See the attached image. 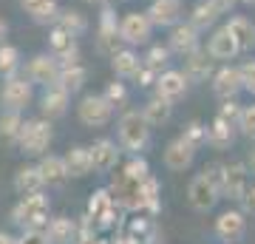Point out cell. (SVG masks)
Masks as SVG:
<instances>
[{"mask_svg":"<svg viewBox=\"0 0 255 244\" xmlns=\"http://www.w3.org/2000/svg\"><path fill=\"white\" fill-rule=\"evenodd\" d=\"M238 134L247 136L250 142H255V105H244L241 119H238Z\"/></svg>","mask_w":255,"mask_h":244,"instance_id":"cell-39","label":"cell"},{"mask_svg":"<svg viewBox=\"0 0 255 244\" xmlns=\"http://www.w3.org/2000/svg\"><path fill=\"white\" fill-rule=\"evenodd\" d=\"M219 14H221V11L216 9V3H213V0H201V3H196V9H193L190 23L196 28H207V26H213V23L219 20Z\"/></svg>","mask_w":255,"mask_h":244,"instance_id":"cell-34","label":"cell"},{"mask_svg":"<svg viewBox=\"0 0 255 244\" xmlns=\"http://www.w3.org/2000/svg\"><path fill=\"white\" fill-rule=\"evenodd\" d=\"M247 168H250V173L255 176V145L250 148V154H247Z\"/></svg>","mask_w":255,"mask_h":244,"instance_id":"cell-48","label":"cell"},{"mask_svg":"<svg viewBox=\"0 0 255 244\" xmlns=\"http://www.w3.org/2000/svg\"><path fill=\"white\" fill-rule=\"evenodd\" d=\"M247 190H250V168L241 162L227 165V176H224V188H221V199L227 202H244Z\"/></svg>","mask_w":255,"mask_h":244,"instance_id":"cell-12","label":"cell"},{"mask_svg":"<svg viewBox=\"0 0 255 244\" xmlns=\"http://www.w3.org/2000/svg\"><path fill=\"white\" fill-rule=\"evenodd\" d=\"M23 125H26V119L20 117V111H3L0 114V139L9 145H17Z\"/></svg>","mask_w":255,"mask_h":244,"instance_id":"cell-31","label":"cell"},{"mask_svg":"<svg viewBox=\"0 0 255 244\" xmlns=\"http://www.w3.org/2000/svg\"><path fill=\"white\" fill-rule=\"evenodd\" d=\"M46 233L51 239V244H71L77 239V227H74V222L68 216H54L48 222Z\"/></svg>","mask_w":255,"mask_h":244,"instance_id":"cell-30","label":"cell"},{"mask_svg":"<svg viewBox=\"0 0 255 244\" xmlns=\"http://www.w3.org/2000/svg\"><path fill=\"white\" fill-rule=\"evenodd\" d=\"M11 222L20 225L23 230H46L48 227V196H43V193L20 196V202L11 210Z\"/></svg>","mask_w":255,"mask_h":244,"instance_id":"cell-3","label":"cell"},{"mask_svg":"<svg viewBox=\"0 0 255 244\" xmlns=\"http://www.w3.org/2000/svg\"><path fill=\"white\" fill-rule=\"evenodd\" d=\"M54 26L65 28V31H71L74 37H80L82 31L88 28V20H85V14H82V11H77V9H65V11H60V17H57Z\"/></svg>","mask_w":255,"mask_h":244,"instance_id":"cell-35","label":"cell"},{"mask_svg":"<svg viewBox=\"0 0 255 244\" xmlns=\"http://www.w3.org/2000/svg\"><path fill=\"white\" fill-rule=\"evenodd\" d=\"M167 48L179 57H190L193 51H199V28L193 26V23H179V26H173Z\"/></svg>","mask_w":255,"mask_h":244,"instance_id":"cell-17","label":"cell"},{"mask_svg":"<svg viewBox=\"0 0 255 244\" xmlns=\"http://www.w3.org/2000/svg\"><path fill=\"white\" fill-rule=\"evenodd\" d=\"M119 43H122V34H119V26H117V20H114V11L105 9V11H102V20H100L97 48H100V54L114 57L117 51H122V48H119Z\"/></svg>","mask_w":255,"mask_h":244,"instance_id":"cell-18","label":"cell"},{"mask_svg":"<svg viewBox=\"0 0 255 244\" xmlns=\"http://www.w3.org/2000/svg\"><path fill=\"white\" fill-rule=\"evenodd\" d=\"M210 71H213V57H210V51H193L190 57H187V68H184V74L190 77V82H204L210 77Z\"/></svg>","mask_w":255,"mask_h":244,"instance_id":"cell-28","label":"cell"},{"mask_svg":"<svg viewBox=\"0 0 255 244\" xmlns=\"http://www.w3.org/2000/svg\"><path fill=\"white\" fill-rule=\"evenodd\" d=\"M114 111H117V105H111L105 94H88L77 105V119L85 128H102L114 119Z\"/></svg>","mask_w":255,"mask_h":244,"instance_id":"cell-4","label":"cell"},{"mask_svg":"<svg viewBox=\"0 0 255 244\" xmlns=\"http://www.w3.org/2000/svg\"><path fill=\"white\" fill-rule=\"evenodd\" d=\"M51 139H54V131H51V119L37 117V119H26L23 125V134L17 139V151L23 156H46L48 148H51Z\"/></svg>","mask_w":255,"mask_h":244,"instance_id":"cell-2","label":"cell"},{"mask_svg":"<svg viewBox=\"0 0 255 244\" xmlns=\"http://www.w3.org/2000/svg\"><path fill=\"white\" fill-rule=\"evenodd\" d=\"M20 71V48L17 45H0V74L9 80Z\"/></svg>","mask_w":255,"mask_h":244,"instance_id":"cell-36","label":"cell"},{"mask_svg":"<svg viewBox=\"0 0 255 244\" xmlns=\"http://www.w3.org/2000/svg\"><path fill=\"white\" fill-rule=\"evenodd\" d=\"M125 173L130 176V179H136V182H145V179H150V168H147V162L142 159L139 154H133L130 159H128V165H125Z\"/></svg>","mask_w":255,"mask_h":244,"instance_id":"cell-38","label":"cell"},{"mask_svg":"<svg viewBox=\"0 0 255 244\" xmlns=\"http://www.w3.org/2000/svg\"><path fill=\"white\" fill-rule=\"evenodd\" d=\"M170 48H164V45H150V51L145 54V68H150V71L162 74L167 71V63H170Z\"/></svg>","mask_w":255,"mask_h":244,"instance_id":"cell-37","label":"cell"},{"mask_svg":"<svg viewBox=\"0 0 255 244\" xmlns=\"http://www.w3.org/2000/svg\"><path fill=\"white\" fill-rule=\"evenodd\" d=\"M85 77H88V71H85L80 63H77V65H63L57 85H60L63 91H68V94H77V91L85 85Z\"/></svg>","mask_w":255,"mask_h":244,"instance_id":"cell-33","label":"cell"},{"mask_svg":"<svg viewBox=\"0 0 255 244\" xmlns=\"http://www.w3.org/2000/svg\"><path fill=\"white\" fill-rule=\"evenodd\" d=\"M6 31H9V23H6V20L0 17V40H3V37H6Z\"/></svg>","mask_w":255,"mask_h":244,"instance_id":"cell-50","label":"cell"},{"mask_svg":"<svg viewBox=\"0 0 255 244\" xmlns=\"http://www.w3.org/2000/svg\"><path fill=\"white\" fill-rule=\"evenodd\" d=\"M238 91H244V77H241V68L236 65H224L213 74V94L219 100H236Z\"/></svg>","mask_w":255,"mask_h":244,"instance_id":"cell-13","label":"cell"},{"mask_svg":"<svg viewBox=\"0 0 255 244\" xmlns=\"http://www.w3.org/2000/svg\"><path fill=\"white\" fill-rule=\"evenodd\" d=\"M196 151H199V148H196L184 134L173 136L170 142L164 145V168L173 171V173L187 171V168L193 165V159H196Z\"/></svg>","mask_w":255,"mask_h":244,"instance_id":"cell-7","label":"cell"},{"mask_svg":"<svg viewBox=\"0 0 255 244\" xmlns=\"http://www.w3.org/2000/svg\"><path fill=\"white\" fill-rule=\"evenodd\" d=\"M184 136H187L196 148H201V145H207V125H201L199 119H193V122H187V128H184Z\"/></svg>","mask_w":255,"mask_h":244,"instance_id":"cell-40","label":"cell"},{"mask_svg":"<svg viewBox=\"0 0 255 244\" xmlns=\"http://www.w3.org/2000/svg\"><path fill=\"white\" fill-rule=\"evenodd\" d=\"M37 168H40L43 179H46V188H63L65 182L71 179V176H68V168H65V159L63 156H57V154L40 156Z\"/></svg>","mask_w":255,"mask_h":244,"instance_id":"cell-20","label":"cell"},{"mask_svg":"<svg viewBox=\"0 0 255 244\" xmlns=\"http://www.w3.org/2000/svg\"><path fill=\"white\" fill-rule=\"evenodd\" d=\"M105 97H108V102L111 105H125L128 102V88H125V82H108V88L102 91Z\"/></svg>","mask_w":255,"mask_h":244,"instance_id":"cell-42","label":"cell"},{"mask_svg":"<svg viewBox=\"0 0 255 244\" xmlns=\"http://www.w3.org/2000/svg\"><path fill=\"white\" fill-rule=\"evenodd\" d=\"M20 6L34 23H57V17H60L57 0H20Z\"/></svg>","mask_w":255,"mask_h":244,"instance_id":"cell-27","label":"cell"},{"mask_svg":"<svg viewBox=\"0 0 255 244\" xmlns=\"http://www.w3.org/2000/svg\"><path fill=\"white\" fill-rule=\"evenodd\" d=\"M68 100H71V94L63 91L60 85L46 88V94L40 97V117H46V119L65 117V111H68Z\"/></svg>","mask_w":255,"mask_h":244,"instance_id":"cell-19","label":"cell"},{"mask_svg":"<svg viewBox=\"0 0 255 244\" xmlns=\"http://www.w3.org/2000/svg\"><path fill=\"white\" fill-rule=\"evenodd\" d=\"M85 3H102V0H85Z\"/></svg>","mask_w":255,"mask_h":244,"instance_id":"cell-51","label":"cell"},{"mask_svg":"<svg viewBox=\"0 0 255 244\" xmlns=\"http://www.w3.org/2000/svg\"><path fill=\"white\" fill-rule=\"evenodd\" d=\"M0 244H17V236L6 233V230H0Z\"/></svg>","mask_w":255,"mask_h":244,"instance_id":"cell-49","label":"cell"},{"mask_svg":"<svg viewBox=\"0 0 255 244\" xmlns=\"http://www.w3.org/2000/svg\"><path fill=\"white\" fill-rule=\"evenodd\" d=\"M227 28L233 31V37L238 40L241 51L255 48V26H253V20H247V17H241V14H236V17H230Z\"/></svg>","mask_w":255,"mask_h":244,"instance_id":"cell-32","label":"cell"},{"mask_svg":"<svg viewBox=\"0 0 255 244\" xmlns=\"http://www.w3.org/2000/svg\"><path fill=\"white\" fill-rule=\"evenodd\" d=\"M236 131L238 125H233V122H227L224 117L216 114V119L207 125V145L216 148V151H227L230 145L236 142Z\"/></svg>","mask_w":255,"mask_h":244,"instance_id":"cell-25","label":"cell"},{"mask_svg":"<svg viewBox=\"0 0 255 244\" xmlns=\"http://www.w3.org/2000/svg\"><path fill=\"white\" fill-rule=\"evenodd\" d=\"M142 114H145V119L150 122V125H164V122H170V117H173V102L162 100V97H150V100L145 102V108H142Z\"/></svg>","mask_w":255,"mask_h":244,"instance_id":"cell-29","label":"cell"},{"mask_svg":"<svg viewBox=\"0 0 255 244\" xmlns=\"http://www.w3.org/2000/svg\"><path fill=\"white\" fill-rule=\"evenodd\" d=\"M65 168H68V176L71 179H85L88 173H94V162H91V151L85 145H74L65 151Z\"/></svg>","mask_w":255,"mask_h":244,"instance_id":"cell-24","label":"cell"},{"mask_svg":"<svg viewBox=\"0 0 255 244\" xmlns=\"http://www.w3.org/2000/svg\"><path fill=\"white\" fill-rule=\"evenodd\" d=\"M187 85H190V77H187V74L176 71V68H167V71H162L159 80H156V97H162V100H167V102H176L187 94Z\"/></svg>","mask_w":255,"mask_h":244,"instance_id":"cell-14","label":"cell"},{"mask_svg":"<svg viewBox=\"0 0 255 244\" xmlns=\"http://www.w3.org/2000/svg\"><path fill=\"white\" fill-rule=\"evenodd\" d=\"M241 111H244V105H238L236 100H221V105H219V117H224L227 122L238 125V119H241Z\"/></svg>","mask_w":255,"mask_h":244,"instance_id":"cell-43","label":"cell"},{"mask_svg":"<svg viewBox=\"0 0 255 244\" xmlns=\"http://www.w3.org/2000/svg\"><path fill=\"white\" fill-rule=\"evenodd\" d=\"M213 3H216V9H219L221 14H227V11L233 9V6H236L238 0H213Z\"/></svg>","mask_w":255,"mask_h":244,"instance_id":"cell-47","label":"cell"},{"mask_svg":"<svg viewBox=\"0 0 255 244\" xmlns=\"http://www.w3.org/2000/svg\"><path fill=\"white\" fill-rule=\"evenodd\" d=\"M147 17L153 26H179V17H182V3L179 0H153L150 9H147Z\"/></svg>","mask_w":255,"mask_h":244,"instance_id":"cell-22","label":"cell"},{"mask_svg":"<svg viewBox=\"0 0 255 244\" xmlns=\"http://www.w3.org/2000/svg\"><path fill=\"white\" fill-rule=\"evenodd\" d=\"M204 176H207L210 182H213V185H216V188H224V176H227V165L224 162H210V165H204Z\"/></svg>","mask_w":255,"mask_h":244,"instance_id":"cell-41","label":"cell"},{"mask_svg":"<svg viewBox=\"0 0 255 244\" xmlns=\"http://www.w3.org/2000/svg\"><path fill=\"white\" fill-rule=\"evenodd\" d=\"M221 199V190L213 185V182L199 173V176H193L190 185H187V202H190V208L196 213H210V210L216 208V202Z\"/></svg>","mask_w":255,"mask_h":244,"instance_id":"cell-6","label":"cell"},{"mask_svg":"<svg viewBox=\"0 0 255 244\" xmlns=\"http://www.w3.org/2000/svg\"><path fill=\"white\" fill-rule=\"evenodd\" d=\"M241 77H244V91H250L255 97V60H247L241 65Z\"/></svg>","mask_w":255,"mask_h":244,"instance_id":"cell-45","label":"cell"},{"mask_svg":"<svg viewBox=\"0 0 255 244\" xmlns=\"http://www.w3.org/2000/svg\"><path fill=\"white\" fill-rule=\"evenodd\" d=\"M48 54H54L60 60V65H77L80 63V48H77V40H74L71 31L54 26L51 34H48Z\"/></svg>","mask_w":255,"mask_h":244,"instance_id":"cell-11","label":"cell"},{"mask_svg":"<svg viewBox=\"0 0 255 244\" xmlns=\"http://www.w3.org/2000/svg\"><path fill=\"white\" fill-rule=\"evenodd\" d=\"M150 122L145 119L142 111H125L119 117V125H117V139H119V148L128 151V154H142L150 142Z\"/></svg>","mask_w":255,"mask_h":244,"instance_id":"cell-1","label":"cell"},{"mask_svg":"<svg viewBox=\"0 0 255 244\" xmlns=\"http://www.w3.org/2000/svg\"><path fill=\"white\" fill-rule=\"evenodd\" d=\"M14 190H17L20 196H31V193H43L46 188V179H43V173L37 165H23L14 171V179H11Z\"/></svg>","mask_w":255,"mask_h":244,"instance_id":"cell-21","label":"cell"},{"mask_svg":"<svg viewBox=\"0 0 255 244\" xmlns=\"http://www.w3.org/2000/svg\"><path fill=\"white\" fill-rule=\"evenodd\" d=\"M34 82L28 77H9L0 88V105L6 111H23L28 108V102L34 100Z\"/></svg>","mask_w":255,"mask_h":244,"instance_id":"cell-5","label":"cell"},{"mask_svg":"<svg viewBox=\"0 0 255 244\" xmlns=\"http://www.w3.org/2000/svg\"><path fill=\"white\" fill-rule=\"evenodd\" d=\"M241 210H244L247 216H255V185H253L250 190H247L244 202H241Z\"/></svg>","mask_w":255,"mask_h":244,"instance_id":"cell-46","label":"cell"},{"mask_svg":"<svg viewBox=\"0 0 255 244\" xmlns=\"http://www.w3.org/2000/svg\"><path fill=\"white\" fill-rule=\"evenodd\" d=\"M207 51H210L213 60H233V57L241 51V45H238V40L233 37V31H230L227 26H221L216 34L210 37Z\"/></svg>","mask_w":255,"mask_h":244,"instance_id":"cell-23","label":"cell"},{"mask_svg":"<svg viewBox=\"0 0 255 244\" xmlns=\"http://www.w3.org/2000/svg\"><path fill=\"white\" fill-rule=\"evenodd\" d=\"M91 151V162H94V173H111L119 162V148L114 139H97L94 145H88Z\"/></svg>","mask_w":255,"mask_h":244,"instance_id":"cell-16","label":"cell"},{"mask_svg":"<svg viewBox=\"0 0 255 244\" xmlns=\"http://www.w3.org/2000/svg\"><path fill=\"white\" fill-rule=\"evenodd\" d=\"M244 3H255V0H244Z\"/></svg>","mask_w":255,"mask_h":244,"instance_id":"cell-52","label":"cell"},{"mask_svg":"<svg viewBox=\"0 0 255 244\" xmlns=\"http://www.w3.org/2000/svg\"><path fill=\"white\" fill-rule=\"evenodd\" d=\"M213 233L224 244L241 242L247 233V213L244 210H224V213H219L216 225H213Z\"/></svg>","mask_w":255,"mask_h":244,"instance_id":"cell-10","label":"cell"},{"mask_svg":"<svg viewBox=\"0 0 255 244\" xmlns=\"http://www.w3.org/2000/svg\"><path fill=\"white\" fill-rule=\"evenodd\" d=\"M111 68L122 80H136L139 74H142V68H145V60H139L133 54V48H122V51H117V54L111 57Z\"/></svg>","mask_w":255,"mask_h":244,"instance_id":"cell-26","label":"cell"},{"mask_svg":"<svg viewBox=\"0 0 255 244\" xmlns=\"http://www.w3.org/2000/svg\"><path fill=\"white\" fill-rule=\"evenodd\" d=\"M17 244H51L46 230H23L17 236Z\"/></svg>","mask_w":255,"mask_h":244,"instance_id":"cell-44","label":"cell"},{"mask_svg":"<svg viewBox=\"0 0 255 244\" xmlns=\"http://www.w3.org/2000/svg\"><path fill=\"white\" fill-rule=\"evenodd\" d=\"M111 193H114V202H119L122 208H139L142 205V182L130 179L125 171L114 176Z\"/></svg>","mask_w":255,"mask_h":244,"instance_id":"cell-15","label":"cell"},{"mask_svg":"<svg viewBox=\"0 0 255 244\" xmlns=\"http://www.w3.org/2000/svg\"><path fill=\"white\" fill-rule=\"evenodd\" d=\"M150 17L147 11H128L125 17L119 20V34H122V43L128 45H145L150 40Z\"/></svg>","mask_w":255,"mask_h":244,"instance_id":"cell-8","label":"cell"},{"mask_svg":"<svg viewBox=\"0 0 255 244\" xmlns=\"http://www.w3.org/2000/svg\"><path fill=\"white\" fill-rule=\"evenodd\" d=\"M60 71H63V65H60V60H57L54 54H37V57H31L28 65H26L28 80L34 82V85H46V88L57 85Z\"/></svg>","mask_w":255,"mask_h":244,"instance_id":"cell-9","label":"cell"}]
</instances>
